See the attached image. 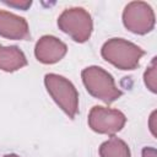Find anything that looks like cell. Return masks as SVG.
<instances>
[{
  "label": "cell",
  "mask_w": 157,
  "mask_h": 157,
  "mask_svg": "<svg viewBox=\"0 0 157 157\" xmlns=\"http://www.w3.org/2000/svg\"><path fill=\"white\" fill-rule=\"evenodd\" d=\"M145 52L123 38H112L102 47V56L121 70H134Z\"/></svg>",
  "instance_id": "cell-1"
},
{
  "label": "cell",
  "mask_w": 157,
  "mask_h": 157,
  "mask_svg": "<svg viewBox=\"0 0 157 157\" xmlns=\"http://www.w3.org/2000/svg\"><path fill=\"white\" fill-rule=\"evenodd\" d=\"M81 76L86 90L107 104H110L121 96V91L115 86L113 76L99 66L86 67Z\"/></svg>",
  "instance_id": "cell-2"
},
{
  "label": "cell",
  "mask_w": 157,
  "mask_h": 157,
  "mask_svg": "<svg viewBox=\"0 0 157 157\" xmlns=\"http://www.w3.org/2000/svg\"><path fill=\"white\" fill-rule=\"evenodd\" d=\"M44 83L52 98L72 119L78 110V93L75 86L67 78L56 74H47Z\"/></svg>",
  "instance_id": "cell-3"
},
{
  "label": "cell",
  "mask_w": 157,
  "mask_h": 157,
  "mask_svg": "<svg viewBox=\"0 0 157 157\" xmlns=\"http://www.w3.org/2000/svg\"><path fill=\"white\" fill-rule=\"evenodd\" d=\"M58 26L63 32L78 43L86 42L91 37L93 28L91 15L82 7L65 10L58 18Z\"/></svg>",
  "instance_id": "cell-4"
},
{
  "label": "cell",
  "mask_w": 157,
  "mask_h": 157,
  "mask_svg": "<svg viewBox=\"0 0 157 157\" xmlns=\"http://www.w3.org/2000/svg\"><path fill=\"white\" fill-rule=\"evenodd\" d=\"M123 22L130 32L145 34L152 31L155 26V13L148 4L144 1H132L124 9Z\"/></svg>",
  "instance_id": "cell-5"
},
{
  "label": "cell",
  "mask_w": 157,
  "mask_h": 157,
  "mask_svg": "<svg viewBox=\"0 0 157 157\" xmlns=\"http://www.w3.org/2000/svg\"><path fill=\"white\" fill-rule=\"evenodd\" d=\"M125 121L126 118L121 112L101 105L93 107L88 114L90 128L99 134L114 135L124 128Z\"/></svg>",
  "instance_id": "cell-6"
},
{
  "label": "cell",
  "mask_w": 157,
  "mask_h": 157,
  "mask_svg": "<svg viewBox=\"0 0 157 157\" xmlns=\"http://www.w3.org/2000/svg\"><path fill=\"white\" fill-rule=\"evenodd\" d=\"M66 44L53 36L42 37L34 48L36 58L43 64H54L64 58L66 54Z\"/></svg>",
  "instance_id": "cell-7"
},
{
  "label": "cell",
  "mask_w": 157,
  "mask_h": 157,
  "mask_svg": "<svg viewBox=\"0 0 157 157\" xmlns=\"http://www.w3.org/2000/svg\"><path fill=\"white\" fill-rule=\"evenodd\" d=\"M0 36L23 40L29 38V28L23 17L0 10Z\"/></svg>",
  "instance_id": "cell-8"
},
{
  "label": "cell",
  "mask_w": 157,
  "mask_h": 157,
  "mask_svg": "<svg viewBox=\"0 0 157 157\" xmlns=\"http://www.w3.org/2000/svg\"><path fill=\"white\" fill-rule=\"evenodd\" d=\"M27 65V59L22 50L15 45H0V70L12 72Z\"/></svg>",
  "instance_id": "cell-9"
},
{
  "label": "cell",
  "mask_w": 157,
  "mask_h": 157,
  "mask_svg": "<svg viewBox=\"0 0 157 157\" xmlns=\"http://www.w3.org/2000/svg\"><path fill=\"white\" fill-rule=\"evenodd\" d=\"M101 157H130L129 146L120 139L112 136L99 147Z\"/></svg>",
  "instance_id": "cell-10"
},
{
  "label": "cell",
  "mask_w": 157,
  "mask_h": 157,
  "mask_svg": "<svg viewBox=\"0 0 157 157\" xmlns=\"http://www.w3.org/2000/svg\"><path fill=\"white\" fill-rule=\"evenodd\" d=\"M156 58L152 59L150 66L147 67V70L145 71V75H144V80H145V85L147 86V88L156 93L157 92V85H156V81H157V75H156Z\"/></svg>",
  "instance_id": "cell-11"
},
{
  "label": "cell",
  "mask_w": 157,
  "mask_h": 157,
  "mask_svg": "<svg viewBox=\"0 0 157 157\" xmlns=\"http://www.w3.org/2000/svg\"><path fill=\"white\" fill-rule=\"evenodd\" d=\"M5 4L9 5V6H12V7L21 9V10H27L31 6L32 2L31 1H6Z\"/></svg>",
  "instance_id": "cell-12"
},
{
  "label": "cell",
  "mask_w": 157,
  "mask_h": 157,
  "mask_svg": "<svg viewBox=\"0 0 157 157\" xmlns=\"http://www.w3.org/2000/svg\"><path fill=\"white\" fill-rule=\"evenodd\" d=\"M142 157H157L156 148H153V147H145L142 150Z\"/></svg>",
  "instance_id": "cell-13"
},
{
  "label": "cell",
  "mask_w": 157,
  "mask_h": 157,
  "mask_svg": "<svg viewBox=\"0 0 157 157\" xmlns=\"http://www.w3.org/2000/svg\"><path fill=\"white\" fill-rule=\"evenodd\" d=\"M155 119H156V112H153L151 114V118H150V128H151V131L153 135H156V126H155Z\"/></svg>",
  "instance_id": "cell-14"
},
{
  "label": "cell",
  "mask_w": 157,
  "mask_h": 157,
  "mask_svg": "<svg viewBox=\"0 0 157 157\" xmlns=\"http://www.w3.org/2000/svg\"><path fill=\"white\" fill-rule=\"evenodd\" d=\"M4 157H18L17 155H6V156H4Z\"/></svg>",
  "instance_id": "cell-15"
}]
</instances>
